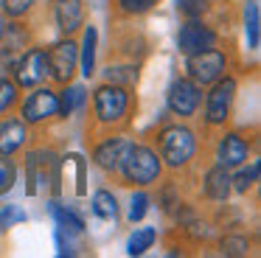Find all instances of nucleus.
Returning a JSON list of instances; mask_svg holds the SVG:
<instances>
[{
    "label": "nucleus",
    "instance_id": "obj_1",
    "mask_svg": "<svg viewBox=\"0 0 261 258\" xmlns=\"http://www.w3.org/2000/svg\"><path fill=\"white\" fill-rule=\"evenodd\" d=\"M118 168H124V177L129 179V183L149 185V183H154L158 174H160V160L152 149L129 143V149L124 151V160H121Z\"/></svg>",
    "mask_w": 261,
    "mask_h": 258
},
{
    "label": "nucleus",
    "instance_id": "obj_2",
    "mask_svg": "<svg viewBox=\"0 0 261 258\" xmlns=\"http://www.w3.org/2000/svg\"><path fill=\"white\" fill-rule=\"evenodd\" d=\"M194 149H197L194 132L186 129V126H180V123L163 129V135H160V154H163V160L169 163L171 168L186 166V163L194 157Z\"/></svg>",
    "mask_w": 261,
    "mask_h": 258
},
{
    "label": "nucleus",
    "instance_id": "obj_3",
    "mask_svg": "<svg viewBox=\"0 0 261 258\" xmlns=\"http://www.w3.org/2000/svg\"><path fill=\"white\" fill-rule=\"evenodd\" d=\"M225 67H227L225 56L214 48H205L199 54L188 56V73H191V79L197 84H214L225 73Z\"/></svg>",
    "mask_w": 261,
    "mask_h": 258
},
{
    "label": "nucleus",
    "instance_id": "obj_4",
    "mask_svg": "<svg viewBox=\"0 0 261 258\" xmlns=\"http://www.w3.org/2000/svg\"><path fill=\"white\" fill-rule=\"evenodd\" d=\"M233 95H236V82L233 79H216L214 82V90L208 93V104H205V121L211 126L216 123H225L227 112H230V104H233Z\"/></svg>",
    "mask_w": 261,
    "mask_h": 258
},
{
    "label": "nucleus",
    "instance_id": "obj_5",
    "mask_svg": "<svg viewBox=\"0 0 261 258\" xmlns=\"http://www.w3.org/2000/svg\"><path fill=\"white\" fill-rule=\"evenodd\" d=\"M126 104H129L126 90L118 87V84H104V87L96 90V115H98V121H104V123L118 121V118L126 112Z\"/></svg>",
    "mask_w": 261,
    "mask_h": 258
},
{
    "label": "nucleus",
    "instance_id": "obj_6",
    "mask_svg": "<svg viewBox=\"0 0 261 258\" xmlns=\"http://www.w3.org/2000/svg\"><path fill=\"white\" fill-rule=\"evenodd\" d=\"M48 73H51L57 82H70V76H73L76 70V62H79V48H76L73 42H57L51 50H48Z\"/></svg>",
    "mask_w": 261,
    "mask_h": 258
},
{
    "label": "nucleus",
    "instance_id": "obj_7",
    "mask_svg": "<svg viewBox=\"0 0 261 258\" xmlns=\"http://www.w3.org/2000/svg\"><path fill=\"white\" fill-rule=\"evenodd\" d=\"M45 76H48V56H45V50H40V48H31L29 54L17 62V70H14V79H17V84H23V87H37V84L45 82Z\"/></svg>",
    "mask_w": 261,
    "mask_h": 258
},
{
    "label": "nucleus",
    "instance_id": "obj_8",
    "mask_svg": "<svg viewBox=\"0 0 261 258\" xmlns=\"http://www.w3.org/2000/svg\"><path fill=\"white\" fill-rule=\"evenodd\" d=\"M214 42H216V34L197 20L186 22V25L180 28V34H177V45H180V50L186 56L199 54V50H205V48H214Z\"/></svg>",
    "mask_w": 261,
    "mask_h": 258
},
{
    "label": "nucleus",
    "instance_id": "obj_9",
    "mask_svg": "<svg viewBox=\"0 0 261 258\" xmlns=\"http://www.w3.org/2000/svg\"><path fill=\"white\" fill-rule=\"evenodd\" d=\"M197 107H199V90L194 82L180 79V82H174L169 87V110L174 112V115L188 118V115L197 112Z\"/></svg>",
    "mask_w": 261,
    "mask_h": 258
},
{
    "label": "nucleus",
    "instance_id": "obj_10",
    "mask_svg": "<svg viewBox=\"0 0 261 258\" xmlns=\"http://www.w3.org/2000/svg\"><path fill=\"white\" fill-rule=\"evenodd\" d=\"M57 104H59L57 93H51L48 87H40V90H34V93L25 98L23 118L29 123H40V121H45V118L57 115Z\"/></svg>",
    "mask_w": 261,
    "mask_h": 258
},
{
    "label": "nucleus",
    "instance_id": "obj_11",
    "mask_svg": "<svg viewBox=\"0 0 261 258\" xmlns=\"http://www.w3.org/2000/svg\"><path fill=\"white\" fill-rule=\"evenodd\" d=\"M216 160H219L222 168H239L247 160V143L239 135H225L219 149H216Z\"/></svg>",
    "mask_w": 261,
    "mask_h": 258
},
{
    "label": "nucleus",
    "instance_id": "obj_12",
    "mask_svg": "<svg viewBox=\"0 0 261 258\" xmlns=\"http://www.w3.org/2000/svg\"><path fill=\"white\" fill-rule=\"evenodd\" d=\"M54 14H57L59 31L73 34L82 25V0H57L54 3Z\"/></svg>",
    "mask_w": 261,
    "mask_h": 258
},
{
    "label": "nucleus",
    "instance_id": "obj_13",
    "mask_svg": "<svg viewBox=\"0 0 261 258\" xmlns=\"http://www.w3.org/2000/svg\"><path fill=\"white\" fill-rule=\"evenodd\" d=\"M126 149H129V143H126L124 138H113V140H107V143H101L96 149V163L104 171H115V168L121 166V160H124Z\"/></svg>",
    "mask_w": 261,
    "mask_h": 258
},
{
    "label": "nucleus",
    "instance_id": "obj_14",
    "mask_svg": "<svg viewBox=\"0 0 261 258\" xmlns=\"http://www.w3.org/2000/svg\"><path fill=\"white\" fill-rule=\"evenodd\" d=\"M25 143L23 121H0V154H12Z\"/></svg>",
    "mask_w": 261,
    "mask_h": 258
},
{
    "label": "nucleus",
    "instance_id": "obj_15",
    "mask_svg": "<svg viewBox=\"0 0 261 258\" xmlns=\"http://www.w3.org/2000/svg\"><path fill=\"white\" fill-rule=\"evenodd\" d=\"M205 194L219 202L227 199V194H230V174H227V168L216 166L205 174Z\"/></svg>",
    "mask_w": 261,
    "mask_h": 258
},
{
    "label": "nucleus",
    "instance_id": "obj_16",
    "mask_svg": "<svg viewBox=\"0 0 261 258\" xmlns=\"http://www.w3.org/2000/svg\"><path fill=\"white\" fill-rule=\"evenodd\" d=\"M96 39H98L96 28L87 25L85 39H82V73H85L87 79L93 76V67H96Z\"/></svg>",
    "mask_w": 261,
    "mask_h": 258
},
{
    "label": "nucleus",
    "instance_id": "obj_17",
    "mask_svg": "<svg viewBox=\"0 0 261 258\" xmlns=\"http://www.w3.org/2000/svg\"><path fill=\"white\" fill-rule=\"evenodd\" d=\"M154 239H158L154 227H138L135 233L129 236V241H126V252H129V255H143V252L154 244Z\"/></svg>",
    "mask_w": 261,
    "mask_h": 258
},
{
    "label": "nucleus",
    "instance_id": "obj_18",
    "mask_svg": "<svg viewBox=\"0 0 261 258\" xmlns=\"http://www.w3.org/2000/svg\"><path fill=\"white\" fill-rule=\"evenodd\" d=\"M51 211H54V219H57V224H59L62 233H82V230H85V222H82L76 213L65 211V208H59V205H54Z\"/></svg>",
    "mask_w": 261,
    "mask_h": 258
},
{
    "label": "nucleus",
    "instance_id": "obj_19",
    "mask_svg": "<svg viewBox=\"0 0 261 258\" xmlns=\"http://www.w3.org/2000/svg\"><path fill=\"white\" fill-rule=\"evenodd\" d=\"M82 98H85V90H82V87H68V90H65V93H62V95H59L57 112H59V115H62V118H68L70 112H73L76 107L82 104Z\"/></svg>",
    "mask_w": 261,
    "mask_h": 258
},
{
    "label": "nucleus",
    "instance_id": "obj_20",
    "mask_svg": "<svg viewBox=\"0 0 261 258\" xmlns=\"http://www.w3.org/2000/svg\"><path fill=\"white\" fill-rule=\"evenodd\" d=\"M93 211H96V216H101V219H113L115 211H118L115 196L110 194V191H96V196H93Z\"/></svg>",
    "mask_w": 261,
    "mask_h": 258
},
{
    "label": "nucleus",
    "instance_id": "obj_21",
    "mask_svg": "<svg viewBox=\"0 0 261 258\" xmlns=\"http://www.w3.org/2000/svg\"><path fill=\"white\" fill-rule=\"evenodd\" d=\"M244 31H247L250 48H258V6L255 3L244 6Z\"/></svg>",
    "mask_w": 261,
    "mask_h": 258
},
{
    "label": "nucleus",
    "instance_id": "obj_22",
    "mask_svg": "<svg viewBox=\"0 0 261 258\" xmlns=\"http://www.w3.org/2000/svg\"><path fill=\"white\" fill-rule=\"evenodd\" d=\"M17 179V168L12 160H6V154H0V194H6Z\"/></svg>",
    "mask_w": 261,
    "mask_h": 258
},
{
    "label": "nucleus",
    "instance_id": "obj_23",
    "mask_svg": "<svg viewBox=\"0 0 261 258\" xmlns=\"http://www.w3.org/2000/svg\"><path fill=\"white\" fill-rule=\"evenodd\" d=\"M255 179H258V163H253V166L247 168V171H239L236 177H230V188H236V191H247L250 185L255 183Z\"/></svg>",
    "mask_w": 261,
    "mask_h": 258
},
{
    "label": "nucleus",
    "instance_id": "obj_24",
    "mask_svg": "<svg viewBox=\"0 0 261 258\" xmlns=\"http://www.w3.org/2000/svg\"><path fill=\"white\" fill-rule=\"evenodd\" d=\"M23 219H25V213L20 211L17 205H6L3 211H0V230H9L12 224L23 222Z\"/></svg>",
    "mask_w": 261,
    "mask_h": 258
},
{
    "label": "nucleus",
    "instance_id": "obj_25",
    "mask_svg": "<svg viewBox=\"0 0 261 258\" xmlns=\"http://www.w3.org/2000/svg\"><path fill=\"white\" fill-rule=\"evenodd\" d=\"M129 219L132 222H138V219H143V213L149 211V196L143 194V191H138L135 196H132V202H129Z\"/></svg>",
    "mask_w": 261,
    "mask_h": 258
},
{
    "label": "nucleus",
    "instance_id": "obj_26",
    "mask_svg": "<svg viewBox=\"0 0 261 258\" xmlns=\"http://www.w3.org/2000/svg\"><path fill=\"white\" fill-rule=\"evenodd\" d=\"M14 98H17V90H14V84L0 79V115H3V112H6L9 107L14 104Z\"/></svg>",
    "mask_w": 261,
    "mask_h": 258
},
{
    "label": "nucleus",
    "instance_id": "obj_27",
    "mask_svg": "<svg viewBox=\"0 0 261 258\" xmlns=\"http://www.w3.org/2000/svg\"><path fill=\"white\" fill-rule=\"evenodd\" d=\"M118 6L126 11V14H143L154 6V0H118Z\"/></svg>",
    "mask_w": 261,
    "mask_h": 258
},
{
    "label": "nucleus",
    "instance_id": "obj_28",
    "mask_svg": "<svg viewBox=\"0 0 261 258\" xmlns=\"http://www.w3.org/2000/svg\"><path fill=\"white\" fill-rule=\"evenodd\" d=\"M31 3H34V0H3V11L12 14V17H20L31 9Z\"/></svg>",
    "mask_w": 261,
    "mask_h": 258
},
{
    "label": "nucleus",
    "instance_id": "obj_29",
    "mask_svg": "<svg viewBox=\"0 0 261 258\" xmlns=\"http://www.w3.org/2000/svg\"><path fill=\"white\" fill-rule=\"evenodd\" d=\"M222 250H225L227 255H242V252L247 250V241L244 239H225L222 241Z\"/></svg>",
    "mask_w": 261,
    "mask_h": 258
},
{
    "label": "nucleus",
    "instance_id": "obj_30",
    "mask_svg": "<svg viewBox=\"0 0 261 258\" xmlns=\"http://www.w3.org/2000/svg\"><path fill=\"white\" fill-rule=\"evenodd\" d=\"M177 6H180V11H186V14H202L205 11L202 0H177Z\"/></svg>",
    "mask_w": 261,
    "mask_h": 258
},
{
    "label": "nucleus",
    "instance_id": "obj_31",
    "mask_svg": "<svg viewBox=\"0 0 261 258\" xmlns=\"http://www.w3.org/2000/svg\"><path fill=\"white\" fill-rule=\"evenodd\" d=\"M3 31H6V22H3V17H0V39H3Z\"/></svg>",
    "mask_w": 261,
    "mask_h": 258
}]
</instances>
